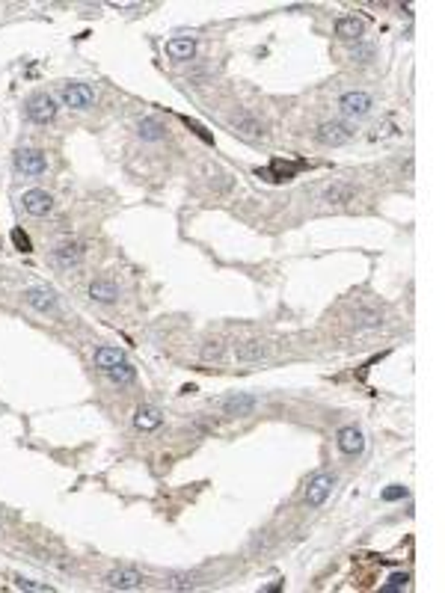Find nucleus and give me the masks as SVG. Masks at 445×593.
Listing matches in <instances>:
<instances>
[{
	"mask_svg": "<svg viewBox=\"0 0 445 593\" xmlns=\"http://www.w3.org/2000/svg\"><path fill=\"white\" fill-rule=\"evenodd\" d=\"M12 243H15V250L18 252H33V241L27 237V232H21V229H12Z\"/></svg>",
	"mask_w": 445,
	"mask_h": 593,
	"instance_id": "bb28decb",
	"label": "nucleus"
},
{
	"mask_svg": "<svg viewBox=\"0 0 445 593\" xmlns=\"http://www.w3.org/2000/svg\"><path fill=\"white\" fill-rule=\"evenodd\" d=\"M12 581H15V587L33 590V593H51V590H54L51 585H42V581H33V579H24V576H15Z\"/></svg>",
	"mask_w": 445,
	"mask_h": 593,
	"instance_id": "a878e982",
	"label": "nucleus"
},
{
	"mask_svg": "<svg viewBox=\"0 0 445 593\" xmlns=\"http://www.w3.org/2000/svg\"><path fill=\"white\" fill-rule=\"evenodd\" d=\"M300 170V163H285V161H273L270 170H264V175L270 178V181H288L294 178V172Z\"/></svg>",
	"mask_w": 445,
	"mask_h": 593,
	"instance_id": "4be33fe9",
	"label": "nucleus"
},
{
	"mask_svg": "<svg viewBox=\"0 0 445 593\" xmlns=\"http://www.w3.org/2000/svg\"><path fill=\"white\" fill-rule=\"evenodd\" d=\"M371 107H374V101H371L368 92H344V95L339 98V110L348 116V119H362V116H368Z\"/></svg>",
	"mask_w": 445,
	"mask_h": 593,
	"instance_id": "0eeeda50",
	"label": "nucleus"
},
{
	"mask_svg": "<svg viewBox=\"0 0 445 593\" xmlns=\"http://www.w3.org/2000/svg\"><path fill=\"white\" fill-rule=\"evenodd\" d=\"M119 362H125V353L119 348H98L95 350V368L110 371L113 365H119Z\"/></svg>",
	"mask_w": 445,
	"mask_h": 593,
	"instance_id": "412c9836",
	"label": "nucleus"
},
{
	"mask_svg": "<svg viewBox=\"0 0 445 593\" xmlns=\"http://www.w3.org/2000/svg\"><path fill=\"white\" fill-rule=\"evenodd\" d=\"M353 321H356V326H362V330H377L383 323V314L374 312V309H359L353 314Z\"/></svg>",
	"mask_w": 445,
	"mask_h": 593,
	"instance_id": "b1692460",
	"label": "nucleus"
},
{
	"mask_svg": "<svg viewBox=\"0 0 445 593\" xmlns=\"http://www.w3.org/2000/svg\"><path fill=\"white\" fill-rule=\"evenodd\" d=\"M137 134H140V140L157 143V140H164V137H166V128H164L161 119L146 116V119H140V125H137Z\"/></svg>",
	"mask_w": 445,
	"mask_h": 593,
	"instance_id": "a211bd4d",
	"label": "nucleus"
},
{
	"mask_svg": "<svg viewBox=\"0 0 445 593\" xmlns=\"http://www.w3.org/2000/svg\"><path fill=\"white\" fill-rule=\"evenodd\" d=\"M362 33H365V21L356 15H344L335 21V36H342V39H359Z\"/></svg>",
	"mask_w": 445,
	"mask_h": 593,
	"instance_id": "6ab92c4d",
	"label": "nucleus"
},
{
	"mask_svg": "<svg viewBox=\"0 0 445 593\" xmlns=\"http://www.w3.org/2000/svg\"><path fill=\"white\" fill-rule=\"evenodd\" d=\"M315 140H318L321 145H344L353 140V128L348 122H324L318 131H315Z\"/></svg>",
	"mask_w": 445,
	"mask_h": 593,
	"instance_id": "39448f33",
	"label": "nucleus"
},
{
	"mask_svg": "<svg viewBox=\"0 0 445 593\" xmlns=\"http://www.w3.org/2000/svg\"><path fill=\"white\" fill-rule=\"evenodd\" d=\"M15 170L21 175H27V178L45 175L48 172V157H45V152H39V148H18L15 152Z\"/></svg>",
	"mask_w": 445,
	"mask_h": 593,
	"instance_id": "f03ea898",
	"label": "nucleus"
},
{
	"mask_svg": "<svg viewBox=\"0 0 445 593\" xmlns=\"http://www.w3.org/2000/svg\"><path fill=\"white\" fill-rule=\"evenodd\" d=\"M107 377H110L116 385H128V383H134L137 380V368L134 365H128V362H119V365H113L110 371H104Z\"/></svg>",
	"mask_w": 445,
	"mask_h": 593,
	"instance_id": "5701e85b",
	"label": "nucleus"
},
{
	"mask_svg": "<svg viewBox=\"0 0 445 593\" xmlns=\"http://www.w3.org/2000/svg\"><path fill=\"white\" fill-rule=\"evenodd\" d=\"M229 122H232L235 131L244 137V140H253V143H255V140H261V137H264V125H261L253 113H246V110L232 113V116H229Z\"/></svg>",
	"mask_w": 445,
	"mask_h": 593,
	"instance_id": "1a4fd4ad",
	"label": "nucleus"
},
{
	"mask_svg": "<svg viewBox=\"0 0 445 593\" xmlns=\"http://www.w3.org/2000/svg\"><path fill=\"white\" fill-rule=\"evenodd\" d=\"M267 344H261V341H244V344H237L235 348V359L237 362H261V359H267Z\"/></svg>",
	"mask_w": 445,
	"mask_h": 593,
	"instance_id": "dca6fc26",
	"label": "nucleus"
},
{
	"mask_svg": "<svg viewBox=\"0 0 445 593\" xmlns=\"http://www.w3.org/2000/svg\"><path fill=\"white\" fill-rule=\"evenodd\" d=\"M407 581H410V579H407V572H395V576H392L389 581H386V585H383L380 590H401V587H407Z\"/></svg>",
	"mask_w": 445,
	"mask_h": 593,
	"instance_id": "cd10ccee",
	"label": "nucleus"
},
{
	"mask_svg": "<svg viewBox=\"0 0 445 593\" xmlns=\"http://www.w3.org/2000/svg\"><path fill=\"white\" fill-rule=\"evenodd\" d=\"M166 587L170 590H193V587H199V581H196V576L181 572V576H166Z\"/></svg>",
	"mask_w": 445,
	"mask_h": 593,
	"instance_id": "393cba45",
	"label": "nucleus"
},
{
	"mask_svg": "<svg viewBox=\"0 0 445 593\" xmlns=\"http://www.w3.org/2000/svg\"><path fill=\"white\" fill-rule=\"evenodd\" d=\"M59 98H63V104L72 107V110H89V107L95 104V89L89 83L72 81V83L59 86Z\"/></svg>",
	"mask_w": 445,
	"mask_h": 593,
	"instance_id": "f257e3e1",
	"label": "nucleus"
},
{
	"mask_svg": "<svg viewBox=\"0 0 445 593\" xmlns=\"http://www.w3.org/2000/svg\"><path fill=\"white\" fill-rule=\"evenodd\" d=\"M161 424H164V412L157 410V407H152V403H143V407H137V412H134V428H137V430L148 433V430H157Z\"/></svg>",
	"mask_w": 445,
	"mask_h": 593,
	"instance_id": "4468645a",
	"label": "nucleus"
},
{
	"mask_svg": "<svg viewBox=\"0 0 445 593\" xmlns=\"http://www.w3.org/2000/svg\"><path fill=\"white\" fill-rule=\"evenodd\" d=\"M335 442H339L342 454H359L365 448V436H362L359 428H342L339 436H335Z\"/></svg>",
	"mask_w": 445,
	"mask_h": 593,
	"instance_id": "2eb2a0df",
	"label": "nucleus"
},
{
	"mask_svg": "<svg viewBox=\"0 0 445 593\" xmlns=\"http://www.w3.org/2000/svg\"><path fill=\"white\" fill-rule=\"evenodd\" d=\"M404 496H407V490H404V487H389V490H383L380 499H383V501H398V499H404Z\"/></svg>",
	"mask_w": 445,
	"mask_h": 593,
	"instance_id": "c85d7f7f",
	"label": "nucleus"
},
{
	"mask_svg": "<svg viewBox=\"0 0 445 593\" xmlns=\"http://www.w3.org/2000/svg\"><path fill=\"white\" fill-rule=\"evenodd\" d=\"M104 587H110V590H137V587H143V576L137 570H131V567H116V570H110L104 576Z\"/></svg>",
	"mask_w": 445,
	"mask_h": 593,
	"instance_id": "6e6552de",
	"label": "nucleus"
},
{
	"mask_svg": "<svg viewBox=\"0 0 445 593\" xmlns=\"http://www.w3.org/2000/svg\"><path fill=\"white\" fill-rule=\"evenodd\" d=\"M353 199H356V187L348 181H333L321 190V202H326V205H348Z\"/></svg>",
	"mask_w": 445,
	"mask_h": 593,
	"instance_id": "9d476101",
	"label": "nucleus"
},
{
	"mask_svg": "<svg viewBox=\"0 0 445 593\" xmlns=\"http://www.w3.org/2000/svg\"><path fill=\"white\" fill-rule=\"evenodd\" d=\"M83 255H86L83 243H63V246H57V250L51 252V261L57 267H75V264L83 261Z\"/></svg>",
	"mask_w": 445,
	"mask_h": 593,
	"instance_id": "f8f14e48",
	"label": "nucleus"
},
{
	"mask_svg": "<svg viewBox=\"0 0 445 593\" xmlns=\"http://www.w3.org/2000/svg\"><path fill=\"white\" fill-rule=\"evenodd\" d=\"M24 300H27V305H33V309L42 312V314H54L57 312V294L51 288H27Z\"/></svg>",
	"mask_w": 445,
	"mask_h": 593,
	"instance_id": "9b49d317",
	"label": "nucleus"
},
{
	"mask_svg": "<svg viewBox=\"0 0 445 593\" xmlns=\"http://www.w3.org/2000/svg\"><path fill=\"white\" fill-rule=\"evenodd\" d=\"M333 487H335V478H333L330 472L312 474L309 483H306V504H309V507H321V504L330 499Z\"/></svg>",
	"mask_w": 445,
	"mask_h": 593,
	"instance_id": "20e7f679",
	"label": "nucleus"
},
{
	"mask_svg": "<svg viewBox=\"0 0 445 593\" xmlns=\"http://www.w3.org/2000/svg\"><path fill=\"white\" fill-rule=\"evenodd\" d=\"M21 205H24L27 214L45 217V214L54 208V199H51V193H45V190H27V193L21 196Z\"/></svg>",
	"mask_w": 445,
	"mask_h": 593,
	"instance_id": "ddd939ff",
	"label": "nucleus"
},
{
	"mask_svg": "<svg viewBox=\"0 0 445 593\" xmlns=\"http://www.w3.org/2000/svg\"><path fill=\"white\" fill-rule=\"evenodd\" d=\"M202 356L205 359H223V348L214 341V344H208V348H202Z\"/></svg>",
	"mask_w": 445,
	"mask_h": 593,
	"instance_id": "c756f323",
	"label": "nucleus"
},
{
	"mask_svg": "<svg viewBox=\"0 0 445 593\" xmlns=\"http://www.w3.org/2000/svg\"><path fill=\"white\" fill-rule=\"evenodd\" d=\"M166 57L178 59V63L193 59L196 57V42L193 39H170V42H166Z\"/></svg>",
	"mask_w": 445,
	"mask_h": 593,
	"instance_id": "f3484780",
	"label": "nucleus"
},
{
	"mask_svg": "<svg viewBox=\"0 0 445 593\" xmlns=\"http://www.w3.org/2000/svg\"><path fill=\"white\" fill-rule=\"evenodd\" d=\"M89 296L98 300V303H116L119 300V288L113 282H107V279H95L92 285H89Z\"/></svg>",
	"mask_w": 445,
	"mask_h": 593,
	"instance_id": "aec40b11",
	"label": "nucleus"
},
{
	"mask_svg": "<svg viewBox=\"0 0 445 593\" xmlns=\"http://www.w3.org/2000/svg\"><path fill=\"white\" fill-rule=\"evenodd\" d=\"M259 407V398L255 394H246V392H235L229 398L220 401V410L232 419H244V415H253V410Z\"/></svg>",
	"mask_w": 445,
	"mask_h": 593,
	"instance_id": "423d86ee",
	"label": "nucleus"
},
{
	"mask_svg": "<svg viewBox=\"0 0 445 593\" xmlns=\"http://www.w3.org/2000/svg\"><path fill=\"white\" fill-rule=\"evenodd\" d=\"M24 113H27L30 122L48 125V122H51V119L57 116V101H54V98L48 95V92H39V95H33V98H27Z\"/></svg>",
	"mask_w": 445,
	"mask_h": 593,
	"instance_id": "7ed1b4c3",
	"label": "nucleus"
}]
</instances>
